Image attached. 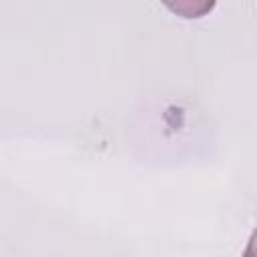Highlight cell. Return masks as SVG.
Listing matches in <instances>:
<instances>
[{
	"instance_id": "obj_1",
	"label": "cell",
	"mask_w": 257,
	"mask_h": 257,
	"mask_svg": "<svg viewBox=\"0 0 257 257\" xmlns=\"http://www.w3.org/2000/svg\"><path fill=\"white\" fill-rule=\"evenodd\" d=\"M217 0H163V4L181 18H201L215 8Z\"/></svg>"
}]
</instances>
